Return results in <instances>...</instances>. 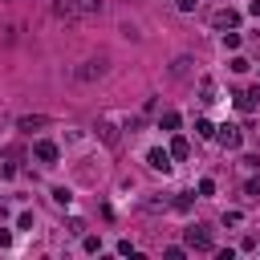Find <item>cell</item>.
Wrapping results in <instances>:
<instances>
[{
  "mask_svg": "<svg viewBox=\"0 0 260 260\" xmlns=\"http://www.w3.org/2000/svg\"><path fill=\"white\" fill-rule=\"evenodd\" d=\"M183 240H187V248H195V252H211V248H215V244H211V232H207L203 223L187 228V232H183Z\"/></svg>",
  "mask_w": 260,
  "mask_h": 260,
  "instance_id": "obj_1",
  "label": "cell"
},
{
  "mask_svg": "<svg viewBox=\"0 0 260 260\" xmlns=\"http://www.w3.org/2000/svg\"><path fill=\"white\" fill-rule=\"evenodd\" d=\"M215 138H219V146H223V150H240V142H244V134H240L236 126H219V130H215Z\"/></svg>",
  "mask_w": 260,
  "mask_h": 260,
  "instance_id": "obj_2",
  "label": "cell"
},
{
  "mask_svg": "<svg viewBox=\"0 0 260 260\" xmlns=\"http://www.w3.org/2000/svg\"><path fill=\"white\" fill-rule=\"evenodd\" d=\"M32 154H37L41 162H57V158H61V150H57V142H49V138H41V142L32 146Z\"/></svg>",
  "mask_w": 260,
  "mask_h": 260,
  "instance_id": "obj_3",
  "label": "cell"
},
{
  "mask_svg": "<svg viewBox=\"0 0 260 260\" xmlns=\"http://www.w3.org/2000/svg\"><path fill=\"white\" fill-rule=\"evenodd\" d=\"M102 73H106V61H102V57H98V61H85V65L77 69V77H81V81H98Z\"/></svg>",
  "mask_w": 260,
  "mask_h": 260,
  "instance_id": "obj_4",
  "label": "cell"
},
{
  "mask_svg": "<svg viewBox=\"0 0 260 260\" xmlns=\"http://www.w3.org/2000/svg\"><path fill=\"white\" fill-rule=\"evenodd\" d=\"M260 106V89H244V93H236V110H244V114H252Z\"/></svg>",
  "mask_w": 260,
  "mask_h": 260,
  "instance_id": "obj_5",
  "label": "cell"
},
{
  "mask_svg": "<svg viewBox=\"0 0 260 260\" xmlns=\"http://www.w3.org/2000/svg\"><path fill=\"white\" fill-rule=\"evenodd\" d=\"M53 12H57L61 20H77V16H81V8H77V0H53Z\"/></svg>",
  "mask_w": 260,
  "mask_h": 260,
  "instance_id": "obj_6",
  "label": "cell"
},
{
  "mask_svg": "<svg viewBox=\"0 0 260 260\" xmlns=\"http://www.w3.org/2000/svg\"><path fill=\"white\" fill-rule=\"evenodd\" d=\"M211 20H215V28H236V24H240V12H236V8H219Z\"/></svg>",
  "mask_w": 260,
  "mask_h": 260,
  "instance_id": "obj_7",
  "label": "cell"
},
{
  "mask_svg": "<svg viewBox=\"0 0 260 260\" xmlns=\"http://www.w3.org/2000/svg\"><path fill=\"white\" fill-rule=\"evenodd\" d=\"M16 126H20L24 134H32V130H45V126H49V118H45V114H24Z\"/></svg>",
  "mask_w": 260,
  "mask_h": 260,
  "instance_id": "obj_8",
  "label": "cell"
},
{
  "mask_svg": "<svg viewBox=\"0 0 260 260\" xmlns=\"http://www.w3.org/2000/svg\"><path fill=\"white\" fill-rule=\"evenodd\" d=\"M146 162H150L154 171H162V175L171 171V154H167V150H150V154H146Z\"/></svg>",
  "mask_w": 260,
  "mask_h": 260,
  "instance_id": "obj_9",
  "label": "cell"
},
{
  "mask_svg": "<svg viewBox=\"0 0 260 260\" xmlns=\"http://www.w3.org/2000/svg\"><path fill=\"white\" fill-rule=\"evenodd\" d=\"M98 134H102L106 146H118V126L114 122H98Z\"/></svg>",
  "mask_w": 260,
  "mask_h": 260,
  "instance_id": "obj_10",
  "label": "cell"
},
{
  "mask_svg": "<svg viewBox=\"0 0 260 260\" xmlns=\"http://www.w3.org/2000/svg\"><path fill=\"white\" fill-rule=\"evenodd\" d=\"M77 8H81V16H98L106 8V0H77Z\"/></svg>",
  "mask_w": 260,
  "mask_h": 260,
  "instance_id": "obj_11",
  "label": "cell"
},
{
  "mask_svg": "<svg viewBox=\"0 0 260 260\" xmlns=\"http://www.w3.org/2000/svg\"><path fill=\"white\" fill-rule=\"evenodd\" d=\"M187 69H191V57H175V65H171V77H187Z\"/></svg>",
  "mask_w": 260,
  "mask_h": 260,
  "instance_id": "obj_12",
  "label": "cell"
},
{
  "mask_svg": "<svg viewBox=\"0 0 260 260\" xmlns=\"http://www.w3.org/2000/svg\"><path fill=\"white\" fill-rule=\"evenodd\" d=\"M199 93H203L199 102H215V81H211V77H203V81H199Z\"/></svg>",
  "mask_w": 260,
  "mask_h": 260,
  "instance_id": "obj_13",
  "label": "cell"
},
{
  "mask_svg": "<svg viewBox=\"0 0 260 260\" xmlns=\"http://www.w3.org/2000/svg\"><path fill=\"white\" fill-rule=\"evenodd\" d=\"M171 154H175V158H187V154H191V142H187V138H175V142H171Z\"/></svg>",
  "mask_w": 260,
  "mask_h": 260,
  "instance_id": "obj_14",
  "label": "cell"
},
{
  "mask_svg": "<svg viewBox=\"0 0 260 260\" xmlns=\"http://www.w3.org/2000/svg\"><path fill=\"white\" fill-rule=\"evenodd\" d=\"M158 126H162V130H179V114H175V110H167V114L158 118Z\"/></svg>",
  "mask_w": 260,
  "mask_h": 260,
  "instance_id": "obj_15",
  "label": "cell"
},
{
  "mask_svg": "<svg viewBox=\"0 0 260 260\" xmlns=\"http://www.w3.org/2000/svg\"><path fill=\"white\" fill-rule=\"evenodd\" d=\"M195 134H199V138H215V126H211L207 118H199V122H195Z\"/></svg>",
  "mask_w": 260,
  "mask_h": 260,
  "instance_id": "obj_16",
  "label": "cell"
},
{
  "mask_svg": "<svg viewBox=\"0 0 260 260\" xmlns=\"http://www.w3.org/2000/svg\"><path fill=\"white\" fill-rule=\"evenodd\" d=\"M223 49H240V32H236V28L223 32Z\"/></svg>",
  "mask_w": 260,
  "mask_h": 260,
  "instance_id": "obj_17",
  "label": "cell"
},
{
  "mask_svg": "<svg viewBox=\"0 0 260 260\" xmlns=\"http://www.w3.org/2000/svg\"><path fill=\"white\" fill-rule=\"evenodd\" d=\"M69 199H73V195H69V187H53V203H61V207H65Z\"/></svg>",
  "mask_w": 260,
  "mask_h": 260,
  "instance_id": "obj_18",
  "label": "cell"
},
{
  "mask_svg": "<svg viewBox=\"0 0 260 260\" xmlns=\"http://www.w3.org/2000/svg\"><path fill=\"white\" fill-rule=\"evenodd\" d=\"M244 195H248V199H260V179H248V183H244Z\"/></svg>",
  "mask_w": 260,
  "mask_h": 260,
  "instance_id": "obj_19",
  "label": "cell"
},
{
  "mask_svg": "<svg viewBox=\"0 0 260 260\" xmlns=\"http://www.w3.org/2000/svg\"><path fill=\"white\" fill-rule=\"evenodd\" d=\"M191 203H195V199H191V195H179V199H175V203H171V207H175V211H191Z\"/></svg>",
  "mask_w": 260,
  "mask_h": 260,
  "instance_id": "obj_20",
  "label": "cell"
},
{
  "mask_svg": "<svg viewBox=\"0 0 260 260\" xmlns=\"http://www.w3.org/2000/svg\"><path fill=\"white\" fill-rule=\"evenodd\" d=\"M16 228H24V232H32V211H20V219H16Z\"/></svg>",
  "mask_w": 260,
  "mask_h": 260,
  "instance_id": "obj_21",
  "label": "cell"
},
{
  "mask_svg": "<svg viewBox=\"0 0 260 260\" xmlns=\"http://www.w3.org/2000/svg\"><path fill=\"white\" fill-rule=\"evenodd\" d=\"M81 248H85V252H98V248H102V240H98V236H85V240H81Z\"/></svg>",
  "mask_w": 260,
  "mask_h": 260,
  "instance_id": "obj_22",
  "label": "cell"
},
{
  "mask_svg": "<svg viewBox=\"0 0 260 260\" xmlns=\"http://www.w3.org/2000/svg\"><path fill=\"white\" fill-rule=\"evenodd\" d=\"M199 195H215V179H203L199 183Z\"/></svg>",
  "mask_w": 260,
  "mask_h": 260,
  "instance_id": "obj_23",
  "label": "cell"
},
{
  "mask_svg": "<svg viewBox=\"0 0 260 260\" xmlns=\"http://www.w3.org/2000/svg\"><path fill=\"white\" fill-rule=\"evenodd\" d=\"M69 232L73 236H85V219H69Z\"/></svg>",
  "mask_w": 260,
  "mask_h": 260,
  "instance_id": "obj_24",
  "label": "cell"
},
{
  "mask_svg": "<svg viewBox=\"0 0 260 260\" xmlns=\"http://www.w3.org/2000/svg\"><path fill=\"white\" fill-rule=\"evenodd\" d=\"M175 4H179V12H195V4H199V0H175Z\"/></svg>",
  "mask_w": 260,
  "mask_h": 260,
  "instance_id": "obj_25",
  "label": "cell"
},
{
  "mask_svg": "<svg viewBox=\"0 0 260 260\" xmlns=\"http://www.w3.org/2000/svg\"><path fill=\"white\" fill-rule=\"evenodd\" d=\"M8 244H12V232H8V228H0V248H8Z\"/></svg>",
  "mask_w": 260,
  "mask_h": 260,
  "instance_id": "obj_26",
  "label": "cell"
},
{
  "mask_svg": "<svg viewBox=\"0 0 260 260\" xmlns=\"http://www.w3.org/2000/svg\"><path fill=\"white\" fill-rule=\"evenodd\" d=\"M248 12H252V16H260V0H252V4H248Z\"/></svg>",
  "mask_w": 260,
  "mask_h": 260,
  "instance_id": "obj_27",
  "label": "cell"
}]
</instances>
